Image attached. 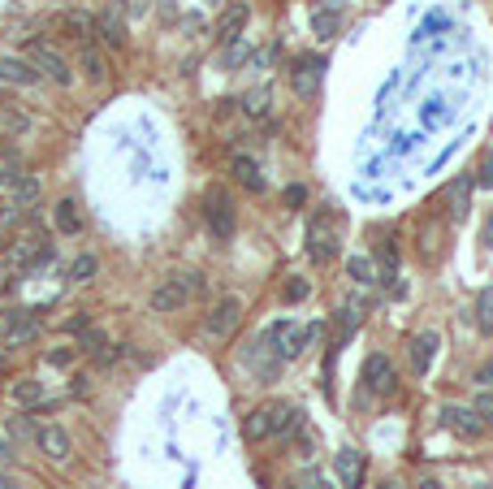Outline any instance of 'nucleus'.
I'll return each instance as SVG.
<instances>
[{"mask_svg":"<svg viewBox=\"0 0 493 489\" xmlns=\"http://www.w3.org/2000/svg\"><path fill=\"white\" fill-rule=\"evenodd\" d=\"M303 425V411L294 403H282V399H273V403L256 407L251 416H247V425H242V433L251 437V442H268V437H286V433H294Z\"/></svg>","mask_w":493,"mask_h":489,"instance_id":"1","label":"nucleus"},{"mask_svg":"<svg viewBox=\"0 0 493 489\" xmlns=\"http://www.w3.org/2000/svg\"><path fill=\"white\" fill-rule=\"evenodd\" d=\"M203 273L195 269H182V273H169L160 286L152 290V312H182L191 299H200L203 294Z\"/></svg>","mask_w":493,"mask_h":489,"instance_id":"2","label":"nucleus"},{"mask_svg":"<svg viewBox=\"0 0 493 489\" xmlns=\"http://www.w3.org/2000/svg\"><path fill=\"white\" fill-rule=\"evenodd\" d=\"M316 334H320V325H299V320H273V325L264 329L260 338H264L268 346H273V351H277L282 360H299V355H303L308 346L316 343Z\"/></svg>","mask_w":493,"mask_h":489,"instance_id":"3","label":"nucleus"},{"mask_svg":"<svg viewBox=\"0 0 493 489\" xmlns=\"http://www.w3.org/2000/svg\"><path fill=\"white\" fill-rule=\"evenodd\" d=\"M203 221H208V230H212V238H234V230H238V208H234V195L226 191V186H208L203 191Z\"/></svg>","mask_w":493,"mask_h":489,"instance_id":"4","label":"nucleus"},{"mask_svg":"<svg viewBox=\"0 0 493 489\" xmlns=\"http://www.w3.org/2000/svg\"><path fill=\"white\" fill-rule=\"evenodd\" d=\"M35 312H39V308H4V312H0V338H4L9 351L39 338V317H35Z\"/></svg>","mask_w":493,"mask_h":489,"instance_id":"5","label":"nucleus"},{"mask_svg":"<svg viewBox=\"0 0 493 489\" xmlns=\"http://www.w3.org/2000/svg\"><path fill=\"white\" fill-rule=\"evenodd\" d=\"M308 256L316 264H329L338 256V217H329V212L312 217V226H308Z\"/></svg>","mask_w":493,"mask_h":489,"instance_id":"6","label":"nucleus"},{"mask_svg":"<svg viewBox=\"0 0 493 489\" xmlns=\"http://www.w3.org/2000/svg\"><path fill=\"white\" fill-rule=\"evenodd\" d=\"M238 320H242V299L226 294V299H217V303L203 312V334L221 343V338H230L234 329H238Z\"/></svg>","mask_w":493,"mask_h":489,"instance_id":"7","label":"nucleus"},{"mask_svg":"<svg viewBox=\"0 0 493 489\" xmlns=\"http://www.w3.org/2000/svg\"><path fill=\"white\" fill-rule=\"evenodd\" d=\"M30 65H35V70H39V79H48V83L74 87V70H70V61L61 57L57 48L39 44V39H30Z\"/></svg>","mask_w":493,"mask_h":489,"instance_id":"8","label":"nucleus"},{"mask_svg":"<svg viewBox=\"0 0 493 489\" xmlns=\"http://www.w3.org/2000/svg\"><path fill=\"white\" fill-rule=\"evenodd\" d=\"M364 390L373 399H394L399 394V369L390 364V355H368V364H364Z\"/></svg>","mask_w":493,"mask_h":489,"instance_id":"9","label":"nucleus"},{"mask_svg":"<svg viewBox=\"0 0 493 489\" xmlns=\"http://www.w3.org/2000/svg\"><path fill=\"white\" fill-rule=\"evenodd\" d=\"M0 195H9L13 208H27V203L39 200V178L27 173L22 165H4L0 170Z\"/></svg>","mask_w":493,"mask_h":489,"instance_id":"10","label":"nucleus"},{"mask_svg":"<svg viewBox=\"0 0 493 489\" xmlns=\"http://www.w3.org/2000/svg\"><path fill=\"white\" fill-rule=\"evenodd\" d=\"M35 446H39V455L48 463H70L74 455V437L65 425H44V429H35Z\"/></svg>","mask_w":493,"mask_h":489,"instance_id":"11","label":"nucleus"},{"mask_svg":"<svg viewBox=\"0 0 493 489\" xmlns=\"http://www.w3.org/2000/svg\"><path fill=\"white\" fill-rule=\"evenodd\" d=\"M437 420H441V429H450L455 437H464V442H476V437L485 433V420H481L472 407H441Z\"/></svg>","mask_w":493,"mask_h":489,"instance_id":"12","label":"nucleus"},{"mask_svg":"<svg viewBox=\"0 0 493 489\" xmlns=\"http://www.w3.org/2000/svg\"><path fill=\"white\" fill-rule=\"evenodd\" d=\"M320 79H325V61H320V57H312V53H308V57L294 61L291 87L299 91V95H303V100H312V95L320 91Z\"/></svg>","mask_w":493,"mask_h":489,"instance_id":"13","label":"nucleus"},{"mask_svg":"<svg viewBox=\"0 0 493 489\" xmlns=\"http://www.w3.org/2000/svg\"><path fill=\"white\" fill-rule=\"evenodd\" d=\"M242 360H247V369H256V377H260V381H273V377L282 373V364H286V360H282L273 346L264 343V338H256V343L247 346V355H242Z\"/></svg>","mask_w":493,"mask_h":489,"instance_id":"14","label":"nucleus"},{"mask_svg":"<svg viewBox=\"0 0 493 489\" xmlns=\"http://www.w3.org/2000/svg\"><path fill=\"white\" fill-rule=\"evenodd\" d=\"M437 346H441V338H437V334H415V338H411V346H407V364H411V373H415V377L429 373Z\"/></svg>","mask_w":493,"mask_h":489,"instance_id":"15","label":"nucleus"},{"mask_svg":"<svg viewBox=\"0 0 493 489\" xmlns=\"http://www.w3.org/2000/svg\"><path fill=\"white\" fill-rule=\"evenodd\" d=\"M9 394H13V407H22V411H35V407L48 403V390H44L39 377H18V381L9 385Z\"/></svg>","mask_w":493,"mask_h":489,"instance_id":"16","label":"nucleus"},{"mask_svg":"<svg viewBox=\"0 0 493 489\" xmlns=\"http://www.w3.org/2000/svg\"><path fill=\"white\" fill-rule=\"evenodd\" d=\"M333 472H338V485L342 489H359L364 485V455L350 451V446H342L338 460H333Z\"/></svg>","mask_w":493,"mask_h":489,"instance_id":"17","label":"nucleus"},{"mask_svg":"<svg viewBox=\"0 0 493 489\" xmlns=\"http://www.w3.org/2000/svg\"><path fill=\"white\" fill-rule=\"evenodd\" d=\"M78 65H83V79H87L91 87H104L109 83V57L95 48V44H83V53H78Z\"/></svg>","mask_w":493,"mask_h":489,"instance_id":"18","label":"nucleus"},{"mask_svg":"<svg viewBox=\"0 0 493 489\" xmlns=\"http://www.w3.org/2000/svg\"><path fill=\"white\" fill-rule=\"evenodd\" d=\"M0 83L9 87H35L39 83V70L22 57H0Z\"/></svg>","mask_w":493,"mask_h":489,"instance_id":"19","label":"nucleus"},{"mask_svg":"<svg viewBox=\"0 0 493 489\" xmlns=\"http://www.w3.org/2000/svg\"><path fill=\"white\" fill-rule=\"evenodd\" d=\"M230 170H234V182H238L242 191H251V195H260L264 186H268V182H264V173H260V165H256L251 156H234Z\"/></svg>","mask_w":493,"mask_h":489,"instance_id":"20","label":"nucleus"},{"mask_svg":"<svg viewBox=\"0 0 493 489\" xmlns=\"http://www.w3.org/2000/svg\"><path fill=\"white\" fill-rule=\"evenodd\" d=\"M95 273H100V256H95V252L74 256V260H70V269H65V278H70L74 286H87V282H95Z\"/></svg>","mask_w":493,"mask_h":489,"instance_id":"21","label":"nucleus"},{"mask_svg":"<svg viewBox=\"0 0 493 489\" xmlns=\"http://www.w3.org/2000/svg\"><path fill=\"white\" fill-rule=\"evenodd\" d=\"M95 35H100L109 48H121V44H126V22L117 18L113 9H104V13L95 18Z\"/></svg>","mask_w":493,"mask_h":489,"instance_id":"22","label":"nucleus"},{"mask_svg":"<svg viewBox=\"0 0 493 489\" xmlns=\"http://www.w3.org/2000/svg\"><path fill=\"white\" fill-rule=\"evenodd\" d=\"M53 221H57L61 234H83V217H78V203L74 200H61L53 208Z\"/></svg>","mask_w":493,"mask_h":489,"instance_id":"23","label":"nucleus"},{"mask_svg":"<svg viewBox=\"0 0 493 489\" xmlns=\"http://www.w3.org/2000/svg\"><path fill=\"white\" fill-rule=\"evenodd\" d=\"M359 320H364L359 303H347V308H342V317H338V338H333V346H347V343H350V334L359 329Z\"/></svg>","mask_w":493,"mask_h":489,"instance_id":"24","label":"nucleus"},{"mask_svg":"<svg viewBox=\"0 0 493 489\" xmlns=\"http://www.w3.org/2000/svg\"><path fill=\"white\" fill-rule=\"evenodd\" d=\"M247 27V4H230L221 18V39H238V30Z\"/></svg>","mask_w":493,"mask_h":489,"instance_id":"25","label":"nucleus"},{"mask_svg":"<svg viewBox=\"0 0 493 489\" xmlns=\"http://www.w3.org/2000/svg\"><path fill=\"white\" fill-rule=\"evenodd\" d=\"M104 346H109V334H104L100 325H87V329L78 334V351H83V355H100Z\"/></svg>","mask_w":493,"mask_h":489,"instance_id":"26","label":"nucleus"},{"mask_svg":"<svg viewBox=\"0 0 493 489\" xmlns=\"http://www.w3.org/2000/svg\"><path fill=\"white\" fill-rule=\"evenodd\" d=\"M476 329L493 334V290H481V299H476Z\"/></svg>","mask_w":493,"mask_h":489,"instance_id":"27","label":"nucleus"},{"mask_svg":"<svg viewBox=\"0 0 493 489\" xmlns=\"http://www.w3.org/2000/svg\"><path fill=\"white\" fill-rule=\"evenodd\" d=\"M0 130H9V135H27L30 117L22 113V109H0Z\"/></svg>","mask_w":493,"mask_h":489,"instance_id":"28","label":"nucleus"},{"mask_svg":"<svg viewBox=\"0 0 493 489\" xmlns=\"http://www.w3.org/2000/svg\"><path fill=\"white\" fill-rule=\"evenodd\" d=\"M338 22H342V18H338L333 9H316V13H312V27H316L320 39H333V35H338Z\"/></svg>","mask_w":493,"mask_h":489,"instance_id":"29","label":"nucleus"},{"mask_svg":"<svg viewBox=\"0 0 493 489\" xmlns=\"http://www.w3.org/2000/svg\"><path fill=\"white\" fill-rule=\"evenodd\" d=\"M4 433H9L13 442H35V429H30L27 416H9V420H4Z\"/></svg>","mask_w":493,"mask_h":489,"instance_id":"30","label":"nucleus"},{"mask_svg":"<svg viewBox=\"0 0 493 489\" xmlns=\"http://www.w3.org/2000/svg\"><path fill=\"white\" fill-rule=\"evenodd\" d=\"M347 273L355 278V282H373V278H377V269H373V260H368V256L347 260Z\"/></svg>","mask_w":493,"mask_h":489,"instance_id":"31","label":"nucleus"},{"mask_svg":"<svg viewBox=\"0 0 493 489\" xmlns=\"http://www.w3.org/2000/svg\"><path fill=\"white\" fill-rule=\"evenodd\" d=\"M467 191H472V182H459V186L450 191V217H455V221L467 217Z\"/></svg>","mask_w":493,"mask_h":489,"instance_id":"32","label":"nucleus"},{"mask_svg":"<svg viewBox=\"0 0 493 489\" xmlns=\"http://www.w3.org/2000/svg\"><path fill=\"white\" fill-rule=\"evenodd\" d=\"M472 411L485 420V429H493V390H481V394H476V403H472Z\"/></svg>","mask_w":493,"mask_h":489,"instance_id":"33","label":"nucleus"},{"mask_svg":"<svg viewBox=\"0 0 493 489\" xmlns=\"http://www.w3.org/2000/svg\"><path fill=\"white\" fill-rule=\"evenodd\" d=\"M268 104H273V95H268L264 87H260V91H251V95H247V113H251V117H264V113H268Z\"/></svg>","mask_w":493,"mask_h":489,"instance_id":"34","label":"nucleus"},{"mask_svg":"<svg viewBox=\"0 0 493 489\" xmlns=\"http://www.w3.org/2000/svg\"><path fill=\"white\" fill-rule=\"evenodd\" d=\"M282 294H286V303H303V299L312 294V286H308L303 278H291V282H286V290H282Z\"/></svg>","mask_w":493,"mask_h":489,"instance_id":"35","label":"nucleus"},{"mask_svg":"<svg viewBox=\"0 0 493 489\" xmlns=\"http://www.w3.org/2000/svg\"><path fill=\"white\" fill-rule=\"evenodd\" d=\"M74 355H78V346H61V351L48 355V364H53V369H70V364H74Z\"/></svg>","mask_w":493,"mask_h":489,"instance_id":"36","label":"nucleus"},{"mask_svg":"<svg viewBox=\"0 0 493 489\" xmlns=\"http://www.w3.org/2000/svg\"><path fill=\"white\" fill-rule=\"evenodd\" d=\"M476 186H485V191H493V152L481 161V173H476Z\"/></svg>","mask_w":493,"mask_h":489,"instance_id":"37","label":"nucleus"},{"mask_svg":"<svg viewBox=\"0 0 493 489\" xmlns=\"http://www.w3.org/2000/svg\"><path fill=\"white\" fill-rule=\"evenodd\" d=\"M282 200H286V208H299V203H308V186H299V182H294V186H286V195H282Z\"/></svg>","mask_w":493,"mask_h":489,"instance_id":"38","label":"nucleus"},{"mask_svg":"<svg viewBox=\"0 0 493 489\" xmlns=\"http://www.w3.org/2000/svg\"><path fill=\"white\" fill-rule=\"evenodd\" d=\"M476 381H481L485 390H493V360H485V364L476 369Z\"/></svg>","mask_w":493,"mask_h":489,"instance_id":"39","label":"nucleus"},{"mask_svg":"<svg viewBox=\"0 0 493 489\" xmlns=\"http://www.w3.org/2000/svg\"><path fill=\"white\" fill-rule=\"evenodd\" d=\"M87 325H91V317H87V312H83V317H70V320H65V329H70V334H83Z\"/></svg>","mask_w":493,"mask_h":489,"instance_id":"40","label":"nucleus"},{"mask_svg":"<svg viewBox=\"0 0 493 489\" xmlns=\"http://www.w3.org/2000/svg\"><path fill=\"white\" fill-rule=\"evenodd\" d=\"M299 489H333V485H329V481H320V477H308Z\"/></svg>","mask_w":493,"mask_h":489,"instance_id":"41","label":"nucleus"},{"mask_svg":"<svg viewBox=\"0 0 493 489\" xmlns=\"http://www.w3.org/2000/svg\"><path fill=\"white\" fill-rule=\"evenodd\" d=\"M485 247H493V217L485 221Z\"/></svg>","mask_w":493,"mask_h":489,"instance_id":"42","label":"nucleus"},{"mask_svg":"<svg viewBox=\"0 0 493 489\" xmlns=\"http://www.w3.org/2000/svg\"><path fill=\"white\" fill-rule=\"evenodd\" d=\"M9 369H13V360H9V355H0V377L9 373Z\"/></svg>","mask_w":493,"mask_h":489,"instance_id":"43","label":"nucleus"},{"mask_svg":"<svg viewBox=\"0 0 493 489\" xmlns=\"http://www.w3.org/2000/svg\"><path fill=\"white\" fill-rule=\"evenodd\" d=\"M0 489H13V481H9V477H4V472H0Z\"/></svg>","mask_w":493,"mask_h":489,"instance_id":"44","label":"nucleus"},{"mask_svg":"<svg viewBox=\"0 0 493 489\" xmlns=\"http://www.w3.org/2000/svg\"><path fill=\"white\" fill-rule=\"evenodd\" d=\"M420 489H441V485H437V481H424V485H420Z\"/></svg>","mask_w":493,"mask_h":489,"instance_id":"45","label":"nucleus"},{"mask_svg":"<svg viewBox=\"0 0 493 489\" xmlns=\"http://www.w3.org/2000/svg\"><path fill=\"white\" fill-rule=\"evenodd\" d=\"M0 156H9V144H0Z\"/></svg>","mask_w":493,"mask_h":489,"instance_id":"46","label":"nucleus"},{"mask_svg":"<svg viewBox=\"0 0 493 489\" xmlns=\"http://www.w3.org/2000/svg\"><path fill=\"white\" fill-rule=\"evenodd\" d=\"M381 489H394V481H385V485H381Z\"/></svg>","mask_w":493,"mask_h":489,"instance_id":"47","label":"nucleus"}]
</instances>
